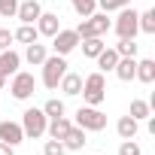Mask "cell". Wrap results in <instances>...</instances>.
<instances>
[{
  "label": "cell",
  "instance_id": "17",
  "mask_svg": "<svg viewBox=\"0 0 155 155\" xmlns=\"http://www.w3.org/2000/svg\"><path fill=\"white\" fill-rule=\"evenodd\" d=\"M137 131H140V122H137V119H131V116H122V119L116 122V134H119L122 140H134V137H137Z\"/></svg>",
  "mask_w": 155,
  "mask_h": 155
},
{
  "label": "cell",
  "instance_id": "32",
  "mask_svg": "<svg viewBox=\"0 0 155 155\" xmlns=\"http://www.w3.org/2000/svg\"><path fill=\"white\" fill-rule=\"evenodd\" d=\"M12 31L9 28H0V52H3V49H12Z\"/></svg>",
  "mask_w": 155,
  "mask_h": 155
},
{
  "label": "cell",
  "instance_id": "5",
  "mask_svg": "<svg viewBox=\"0 0 155 155\" xmlns=\"http://www.w3.org/2000/svg\"><path fill=\"white\" fill-rule=\"evenodd\" d=\"M110 28H113V18L107 12H91L88 18H82L73 31L79 34V40H85V37H107Z\"/></svg>",
  "mask_w": 155,
  "mask_h": 155
},
{
  "label": "cell",
  "instance_id": "30",
  "mask_svg": "<svg viewBox=\"0 0 155 155\" xmlns=\"http://www.w3.org/2000/svg\"><path fill=\"white\" fill-rule=\"evenodd\" d=\"M119 155H143L137 137H134V140H122V143H119Z\"/></svg>",
  "mask_w": 155,
  "mask_h": 155
},
{
  "label": "cell",
  "instance_id": "11",
  "mask_svg": "<svg viewBox=\"0 0 155 155\" xmlns=\"http://www.w3.org/2000/svg\"><path fill=\"white\" fill-rule=\"evenodd\" d=\"M61 143H64V149H67V152H79V149L88 143V131L76 128V125H70V131L61 137Z\"/></svg>",
  "mask_w": 155,
  "mask_h": 155
},
{
  "label": "cell",
  "instance_id": "10",
  "mask_svg": "<svg viewBox=\"0 0 155 155\" xmlns=\"http://www.w3.org/2000/svg\"><path fill=\"white\" fill-rule=\"evenodd\" d=\"M43 12V3L40 0H18V9H15V18L21 25H34Z\"/></svg>",
  "mask_w": 155,
  "mask_h": 155
},
{
  "label": "cell",
  "instance_id": "15",
  "mask_svg": "<svg viewBox=\"0 0 155 155\" xmlns=\"http://www.w3.org/2000/svg\"><path fill=\"white\" fill-rule=\"evenodd\" d=\"M58 91H64L67 97H76V94L82 91V76L73 73V70H67V73L61 76V82H58Z\"/></svg>",
  "mask_w": 155,
  "mask_h": 155
},
{
  "label": "cell",
  "instance_id": "2",
  "mask_svg": "<svg viewBox=\"0 0 155 155\" xmlns=\"http://www.w3.org/2000/svg\"><path fill=\"white\" fill-rule=\"evenodd\" d=\"M43 76H40V79H43V85L49 88V91H58V82H61V76L70 70V64H67V58L64 55H49L43 64Z\"/></svg>",
  "mask_w": 155,
  "mask_h": 155
},
{
  "label": "cell",
  "instance_id": "14",
  "mask_svg": "<svg viewBox=\"0 0 155 155\" xmlns=\"http://www.w3.org/2000/svg\"><path fill=\"white\" fill-rule=\"evenodd\" d=\"M15 70H21V55L15 49H3V52H0V73L9 79Z\"/></svg>",
  "mask_w": 155,
  "mask_h": 155
},
{
  "label": "cell",
  "instance_id": "31",
  "mask_svg": "<svg viewBox=\"0 0 155 155\" xmlns=\"http://www.w3.org/2000/svg\"><path fill=\"white\" fill-rule=\"evenodd\" d=\"M18 0H0V18H15Z\"/></svg>",
  "mask_w": 155,
  "mask_h": 155
},
{
  "label": "cell",
  "instance_id": "33",
  "mask_svg": "<svg viewBox=\"0 0 155 155\" xmlns=\"http://www.w3.org/2000/svg\"><path fill=\"white\" fill-rule=\"evenodd\" d=\"M0 155H15V146H9V143L0 140Z\"/></svg>",
  "mask_w": 155,
  "mask_h": 155
},
{
  "label": "cell",
  "instance_id": "1",
  "mask_svg": "<svg viewBox=\"0 0 155 155\" xmlns=\"http://www.w3.org/2000/svg\"><path fill=\"white\" fill-rule=\"evenodd\" d=\"M82 101L88 104V107H101L104 101H107V73H101V70H94V73H88V76H82Z\"/></svg>",
  "mask_w": 155,
  "mask_h": 155
},
{
  "label": "cell",
  "instance_id": "9",
  "mask_svg": "<svg viewBox=\"0 0 155 155\" xmlns=\"http://www.w3.org/2000/svg\"><path fill=\"white\" fill-rule=\"evenodd\" d=\"M34 28H37V34H40V37L52 40V37L61 31V15H58V12H40V18L34 21Z\"/></svg>",
  "mask_w": 155,
  "mask_h": 155
},
{
  "label": "cell",
  "instance_id": "16",
  "mask_svg": "<svg viewBox=\"0 0 155 155\" xmlns=\"http://www.w3.org/2000/svg\"><path fill=\"white\" fill-rule=\"evenodd\" d=\"M134 79H140L143 85H152V82H155V61H152V58H140V61H137Z\"/></svg>",
  "mask_w": 155,
  "mask_h": 155
},
{
  "label": "cell",
  "instance_id": "19",
  "mask_svg": "<svg viewBox=\"0 0 155 155\" xmlns=\"http://www.w3.org/2000/svg\"><path fill=\"white\" fill-rule=\"evenodd\" d=\"M79 46H82V55L85 58H97L104 49H107V43H104V37H85V40H79Z\"/></svg>",
  "mask_w": 155,
  "mask_h": 155
},
{
  "label": "cell",
  "instance_id": "34",
  "mask_svg": "<svg viewBox=\"0 0 155 155\" xmlns=\"http://www.w3.org/2000/svg\"><path fill=\"white\" fill-rule=\"evenodd\" d=\"M3 85H6V76H3V73H0V88H3Z\"/></svg>",
  "mask_w": 155,
  "mask_h": 155
},
{
  "label": "cell",
  "instance_id": "12",
  "mask_svg": "<svg viewBox=\"0 0 155 155\" xmlns=\"http://www.w3.org/2000/svg\"><path fill=\"white\" fill-rule=\"evenodd\" d=\"M0 140L9 143V146H18V143L25 140L21 122H9V119H3V122H0Z\"/></svg>",
  "mask_w": 155,
  "mask_h": 155
},
{
  "label": "cell",
  "instance_id": "20",
  "mask_svg": "<svg viewBox=\"0 0 155 155\" xmlns=\"http://www.w3.org/2000/svg\"><path fill=\"white\" fill-rule=\"evenodd\" d=\"M116 61H119V52H116L113 46H107V49H104V52L94 58V64H97V70H101V73H113Z\"/></svg>",
  "mask_w": 155,
  "mask_h": 155
},
{
  "label": "cell",
  "instance_id": "21",
  "mask_svg": "<svg viewBox=\"0 0 155 155\" xmlns=\"http://www.w3.org/2000/svg\"><path fill=\"white\" fill-rule=\"evenodd\" d=\"M70 125H73V122H70L67 116H58V119H49V125H46V134H49L52 140H61V137H64V134L70 131Z\"/></svg>",
  "mask_w": 155,
  "mask_h": 155
},
{
  "label": "cell",
  "instance_id": "22",
  "mask_svg": "<svg viewBox=\"0 0 155 155\" xmlns=\"http://www.w3.org/2000/svg\"><path fill=\"white\" fill-rule=\"evenodd\" d=\"M128 116H131V119H137V122H146V119L152 116V101H143V97L131 101V110H128Z\"/></svg>",
  "mask_w": 155,
  "mask_h": 155
},
{
  "label": "cell",
  "instance_id": "7",
  "mask_svg": "<svg viewBox=\"0 0 155 155\" xmlns=\"http://www.w3.org/2000/svg\"><path fill=\"white\" fill-rule=\"evenodd\" d=\"M137 9L134 6H125V9H119V18L113 21V28L110 31H116V37L119 40H137V34H140V28H137Z\"/></svg>",
  "mask_w": 155,
  "mask_h": 155
},
{
  "label": "cell",
  "instance_id": "24",
  "mask_svg": "<svg viewBox=\"0 0 155 155\" xmlns=\"http://www.w3.org/2000/svg\"><path fill=\"white\" fill-rule=\"evenodd\" d=\"M40 110L46 113V119H58V116H67V107H64V101H61V97H49V101H46Z\"/></svg>",
  "mask_w": 155,
  "mask_h": 155
},
{
  "label": "cell",
  "instance_id": "6",
  "mask_svg": "<svg viewBox=\"0 0 155 155\" xmlns=\"http://www.w3.org/2000/svg\"><path fill=\"white\" fill-rule=\"evenodd\" d=\"M6 82H9V91H12L15 101H31L34 91H37V79H34L31 70H15Z\"/></svg>",
  "mask_w": 155,
  "mask_h": 155
},
{
  "label": "cell",
  "instance_id": "13",
  "mask_svg": "<svg viewBox=\"0 0 155 155\" xmlns=\"http://www.w3.org/2000/svg\"><path fill=\"white\" fill-rule=\"evenodd\" d=\"M46 58H49V49H46V43H40V40H37V43H28V46H25V55H21V61H28L31 67H40Z\"/></svg>",
  "mask_w": 155,
  "mask_h": 155
},
{
  "label": "cell",
  "instance_id": "23",
  "mask_svg": "<svg viewBox=\"0 0 155 155\" xmlns=\"http://www.w3.org/2000/svg\"><path fill=\"white\" fill-rule=\"evenodd\" d=\"M12 40L28 46V43H37V40H40V34H37V28H34V25H18V28L12 31Z\"/></svg>",
  "mask_w": 155,
  "mask_h": 155
},
{
  "label": "cell",
  "instance_id": "28",
  "mask_svg": "<svg viewBox=\"0 0 155 155\" xmlns=\"http://www.w3.org/2000/svg\"><path fill=\"white\" fill-rule=\"evenodd\" d=\"M125 6H131V0H97V9L101 12H119V9H125Z\"/></svg>",
  "mask_w": 155,
  "mask_h": 155
},
{
  "label": "cell",
  "instance_id": "8",
  "mask_svg": "<svg viewBox=\"0 0 155 155\" xmlns=\"http://www.w3.org/2000/svg\"><path fill=\"white\" fill-rule=\"evenodd\" d=\"M52 49H55V55H70L73 49H79V34H76L73 28H61L55 37H52Z\"/></svg>",
  "mask_w": 155,
  "mask_h": 155
},
{
  "label": "cell",
  "instance_id": "25",
  "mask_svg": "<svg viewBox=\"0 0 155 155\" xmlns=\"http://www.w3.org/2000/svg\"><path fill=\"white\" fill-rule=\"evenodd\" d=\"M137 28H140V34H155V9H143L140 15H137Z\"/></svg>",
  "mask_w": 155,
  "mask_h": 155
},
{
  "label": "cell",
  "instance_id": "3",
  "mask_svg": "<svg viewBox=\"0 0 155 155\" xmlns=\"http://www.w3.org/2000/svg\"><path fill=\"white\" fill-rule=\"evenodd\" d=\"M73 125L82 128V131H88V134H97V131L107 128V113H101V107H88V104H85V107L76 110Z\"/></svg>",
  "mask_w": 155,
  "mask_h": 155
},
{
  "label": "cell",
  "instance_id": "18",
  "mask_svg": "<svg viewBox=\"0 0 155 155\" xmlns=\"http://www.w3.org/2000/svg\"><path fill=\"white\" fill-rule=\"evenodd\" d=\"M134 70H137V58H119L116 67H113V73L119 76L122 82H131L134 79Z\"/></svg>",
  "mask_w": 155,
  "mask_h": 155
},
{
  "label": "cell",
  "instance_id": "27",
  "mask_svg": "<svg viewBox=\"0 0 155 155\" xmlns=\"http://www.w3.org/2000/svg\"><path fill=\"white\" fill-rule=\"evenodd\" d=\"M70 6L76 9L79 18H88L91 12H97V0H70Z\"/></svg>",
  "mask_w": 155,
  "mask_h": 155
},
{
  "label": "cell",
  "instance_id": "26",
  "mask_svg": "<svg viewBox=\"0 0 155 155\" xmlns=\"http://www.w3.org/2000/svg\"><path fill=\"white\" fill-rule=\"evenodd\" d=\"M113 49L119 52V58H137V52H140V43H137V40H119Z\"/></svg>",
  "mask_w": 155,
  "mask_h": 155
},
{
  "label": "cell",
  "instance_id": "4",
  "mask_svg": "<svg viewBox=\"0 0 155 155\" xmlns=\"http://www.w3.org/2000/svg\"><path fill=\"white\" fill-rule=\"evenodd\" d=\"M46 125H49V119H46V113H43L40 107H28V110L21 113L25 140H40V137H46Z\"/></svg>",
  "mask_w": 155,
  "mask_h": 155
},
{
  "label": "cell",
  "instance_id": "29",
  "mask_svg": "<svg viewBox=\"0 0 155 155\" xmlns=\"http://www.w3.org/2000/svg\"><path fill=\"white\" fill-rule=\"evenodd\" d=\"M43 155H67V149H64L61 140H52V137H49V140L43 143Z\"/></svg>",
  "mask_w": 155,
  "mask_h": 155
}]
</instances>
